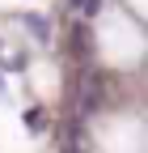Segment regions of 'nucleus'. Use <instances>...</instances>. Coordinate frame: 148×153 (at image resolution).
Instances as JSON below:
<instances>
[{"instance_id":"1","label":"nucleus","mask_w":148,"mask_h":153,"mask_svg":"<svg viewBox=\"0 0 148 153\" xmlns=\"http://www.w3.org/2000/svg\"><path fill=\"white\" fill-rule=\"evenodd\" d=\"M72 9L89 17V13H97V9H102V0H72Z\"/></svg>"},{"instance_id":"2","label":"nucleus","mask_w":148,"mask_h":153,"mask_svg":"<svg viewBox=\"0 0 148 153\" xmlns=\"http://www.w3.org/2000/svg\"><path fill=\"white\" fill-rule=\"evenodd\" d=\"M26 26L38 34V38H47V22H42V17H34V13H30V17H26Z\"/></svg>"},{"instance_id":"3","label":"nucleus","mask_w":148,"mask_h":153,"mask_svg":"<svg viewBox=\"0 0 148 153\" xmlns=\"http://www.w3.org/2000/svg\"><path fill=\"white\" fill-rule=\"evenodd\" d=\"M26 128L38 132V128H42V111H26Z\"/></svg>"}]
</instances>
